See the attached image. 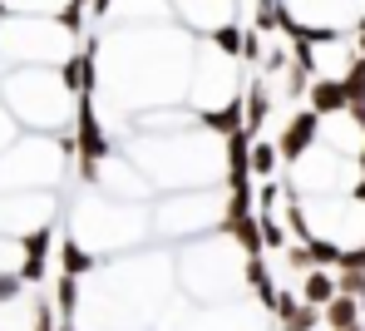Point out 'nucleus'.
<instances>
[{
  "mask_svg": "<svg viewBox=\"0 0 365 331\" xmlns=\"http://www.w3.org/2000/svg\"><path fill=\"white\" fill-rule=\"evenodd\" d=\"M316 138H321V114H316V109L292 114V119H287V129H282V138H277V158H282V163H297Z\"/></svg>",
  "mask_w": 365,
  "mask_h": 331,
  "instance_id": "obj_1",
  "label": "nucleus"
},
{
  "mask_svg": "<svg viewBox=\"0 0 365 331\" xmlns=\"http://www.w3.org/2000/svg\"><path fill=\"white\" fill-rule=\"evenodd\" d=\"M173 5H178L182 20L197 25L202 35H217V30L232 25V0H173Z\"/></svg>",
  "mask_w": 365,
  "mask_h": 331,
  "instance_id": "obj_2",
  "label": "nucleus"
},
{
  "mask_svg": "<svg viewBox=\"0 0 365 331\" xmlns=\"http://www.w3.org/2000/svg\"><path fill=\"white\" fill-rule=\"evenodd\" d=\"M306 99H311V109H316L321 119H331V114H346V109H351V99H346V84H341V79H331V74H311V84H306Z\"/></svg>",
  "mask_w": 365,
  "mask_h": 331,
  "instance_id": "obj_3",
  "label": "nucleus"
},
{
  "mask_svg": "<svg viewBox=\"0 0 365 331\" xmlns=\"http://www.w3.org/2000/svg\"><path fill=\"white\" fill-rule=\"evenodd\" d=\"M331 297H336V272H331V267H306L302 272V302L326 307Z\"/></svg>",
  "mask_w": 365,
  "mask_h": 331,
  "instance_id": "obj_4",
  "label": "nucleus"
},
{
  "mask_svg": "<svg viewBox=\"0 0 365 331\" xmlns=\"http://www.w3.org/2000/svg\"><path fill=\"white\" fill-rule=\"evenodd\" d=\"M365 317V302L361 297H346V292H336L326 307H321V322L326 327H346V322H361Z\"/></svg>",
  "mask_w": 365,
  "mask_h": 331,
  "instance_id": "obj_5",
  "label": "nucleus"
},
{
  "mask_svg": "<svg viewBox=\"0 0 365 331\" xmlns=\"http://www.w3.org/2000/svg\"><path fill=\"white\" fill-rule=\"evenodd\" d=\"M79 302H84V287H79V277L64 272L60 282H55V312H60L64 322H74L79 317Z\"/></svg>",
  "mask_w": 365,
  "mask_h": 331,
  "instance_id": "obj_6",
  "label": "nucleus"
},
{
  "mask_svg": "<svg viewBox=\"0 0 365 331\" xmlns=\"http://www.w3.org/2000/svg\"><path fill=\"white\" fill-rule=\"evenodd\" d=\"M60 263H64L69 277H89V272H94V253H89L79 238H64L60 243Z\"/></svg>",
  "mask_w": 365,
  "mask_h": 331,
  "instance_id": "obj_7",
  "label": "nucleus"
},
{
  "mask_svg": "<svg viewBox=\"0 0 365 331\" xmlns=\"http://www.w3.org/2000/svg\"><path fill=\"white\" fill-rule=\"evenodd\" d=\"M247 173L272 178V173H277V143H257V148H247Z\"/></svg>",
  "mask_w": 365,
  "mask_h": 331,
  "instance_id": "obj_8",
  "label": "nucleus"
},
{
  "mask_svg": "<svg viewBox=\"0 0 365 331\" xmlns=\"http://www.w3.org/2000/svg\"><path fill=\"white\" fill-rule=\"evenodd\" d=\"M257 223H262V248H272V253H282V248L292 243V238H287V228L277 223V213H262Z\"/></svg>",
  "mask_w": 365,
  "mask_h": 331,
  "instance_id": "obj_9",
  "label": "nucleus"
},
{
  "mask_svg": "<svg viewBox=\"0 0 365 331\" xmlns=\"http://www.w3.org/2000/svg\"><path fill=\"white\" fill-rule=\"evenodd\" d=\"M336 292L365 302V267H341V272H336Z\"/></svg>",
  "mask_w": 365,
  "mask_h": 331,
  "instance_id": "obj_10",
  "label": "nucleus"
},
{
  "mask_svg": "<svg viewBox=\"0 0 365 331\" xmlns=\"http://www.w3.org/2000/svg\"><path fill=\"white\" fill-rule=\"evenodd\" d=\"M30 322H35V331H60V312H55V302H45V297H40Z\"/></svg>",
  "mask_w": 365,
  "mask_h": 331,
  "instance_id": "obj_11",
  "label": "nucleus"
},
{
  "mask_svg": "<svg viewBox=\"0 0 365 331\" xmlns=\"http://www.w3.org/2000/svg\"><path fill=\"white\" fill-rule=\"evenodd\" d=\"M20 292H25V277L20 272H0V307H10Z\"/></svg>",
  "mask_w": 365,
  "mask_h": 331,
  "instance_id": "obj_12",
  "label": "nucleus"
},
{
  "mask_svg": "<svg viewBox=\"0 0 365 331\" xmlns=\"http://www.w3.org/2000/svg\"><path fill=\"white\" fill-rule=\"evenodd\" d=\"M282 203V183H262V213H277Z\"/></svg>",
  "mask_w": 365,
  "mask_h": 331,
  "instance_id": "obj_13",
  "label": "nucleus"
},
{
  "mask_svg": "<svg viewBox=\"0 0 365 331\" xmlns=\"http://www.w3.org/2000/svg\"><path fill=\"white\" fill-rule=\"evenodd\" d=\"M331 331H365V317L361 322H346V327H331Z\"/></svg>",
  "mask_w": 365,
  "mask_h": 331,
  "instance_id": "obj_14",
  "label": "nucleus"
},
{
  "mask_svg": "<svg viewBox=\"0 0 365 331\" xmlns=\"http://www.w3.org/2000/svg\"><path fill=\"white\" fill-rule=\"evenodd\" d=\"M60 331H79V327H74V322H60Z\"/></svg>",
  "mask_w": 365,
  "mask_h": 331,
  "instance_id": "obj_15",
  "label": "nucleus"
}]
</instances>
